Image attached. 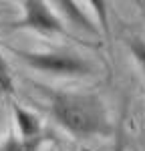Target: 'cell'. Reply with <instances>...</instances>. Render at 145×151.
I'll list each match as a JSON object with an SVG mask.
<instances>
[{
  "mask_svg": "<svg viewBox=\"0 0 145 151\" xmlns=\"http://www.w3.org/2000/svg\"><path fill=\"white\" fill-rule=\"evenodd\" d=\"M52 111L60 123L77 135H93L107 129L101 101L93 97L57 95L52 101Z\"/></svg>",
  "mask_w": 145,
  "mask_h": 151,
  "instance_id": "cell-1",
  "label": "cell"
},
{
  "mask_svg": "<svg viewBox=\"0 0 145 151\" xmlns=\"http://www.w3.org/2000/svg\"><path fill=\"white\" fill-rule=\"evenodd\" d=\"M22 58L40 70L57 73V75H85L89 67L83 60L71 55H28L22 52Z\"/></svg>",
  "mask_w": 145,
  "mask_h": 151,
  "instance_id": "cell-2",
  "label": "cell"
},
{
  "mask_svg": "<svg viewBox=\"0 0 145 151\" xmlns=\"http://www.w3.org/2000/svg\"><path fill=\"white\" fill-rule=\"evenodd\" d=\"M24 6H26V18H24V24L26 26L40 28V30H60L59 20L45 8L42 2L28 0V2H24Z\"/></svg>",
  "mask_w": 145,
  "mask_h": 151,
  "instance_id": "cell-3",
  "label": "cell"
},
{
  "mask_svg": "<svg viewBox=\"0 0 145 151\" xmlns=\"http://www.w3.org/2000/svg\"><path fill=\"white\" fill-rule=\"evenodd\" d=\"M14 113H16V119H18V125H20V131H22L24 137H34L36 133H38V123H36V119L32 115H28L26 111L22 109H14Z\"/></svg>",
  "mask_w": 145,
  "mask_h": 151,
  "instance_id": "cell-4",
  "label": "cell"
},
{
  "mask_svg": "<svg viewBox=\"0 0 145 151\" xmlns=\"http://www.w3.org/2000/svg\"><path fill=\"white\" fill-rule=\"evenodd\" d=\"M12 91H14V87H12L10 73H8V67L0 55V95H10Z\"/></svg>",
  "mask_w": 145,
  "mask_h": 151,
  "instance_id": "cell-5",
  "label": "cell"
},
{
  "mask_svg": "<svg viewBox=\"0 0 145 151\" xmlns=\"http://www.w3.org/2000/svg\"><path fill=\"white\" fill-rule=\"evenodd\" d=\"M131 48H133V52L137 55V58L141 60V65H143V69H145V48L139 45V42H133L131 45Z\"/></svg>",
  "mask_w": 145,
  "mask_h": 151,
  "instance_id": "cell-6",
  "label": "cell"
},
{
  "mask_svg": "<svg viewBox=\"0 0 145 151\" xmlns=\"http://www.w3.org/2000/svg\"><path fill=\"white\" fill-rule=\"evenodd\" d=\"M4 151H26V149H24V145H20L16 139H8V143H6Z\"/></svg>",
  "mask_w": 145,
  "mask_h": 151,
  "instance_id": "cell-7",
  "label": "cell"
},
{
  "mask_svg": "<svg viewBox=\"0 0 145 151\" xmlns=\"http://www.w3.org/2000/svg\"><path fill=\"white\" fill-rule=\"evenodd\" d=\"M115 151H125L123 149V141H121V137L117 139V147H115Z\"/></svg>",
  "mask_w": 145,
  "mask_h": 151,
  "instance_id": "cell-8",
  "label": "cell"
}]
</instances>
